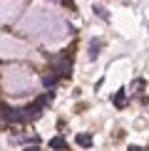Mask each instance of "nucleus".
Segmentation results:
<instances>
[{
  "label": "nucleus",
  "instance_id": "obj_1",
  "mask_svg": "<svg viewBox=\"0 0 149 151\" xmlns=\"http://www.w3.org/2000/svg\"><path fill=\"white\" fill-rule=\"evenodd\" d=\"M0 116L8 124H22V111L15 109V106H10V104H0Z\"/></svg>",
  "mask_w": 149,
  "mask_h": 151
},
{
  "label": "nucleus",
  "instance_id": "obj_2",
  "mask_svg": "<svg viewBox=\"0 0 149 151\" xmlns=\"http://www.w3.org/2000/svg\"><path fill=\"white\" fill-rule=\"evenodd\" d=\"M55 74H57V77H70V72H72V60L67 57H60L57 62H55V70H52Z\"/></svg>",
  "mask_w": 149,
  "mask_h": 151
},
{
  "label": "nucleus",
  "instance_id": "obj_3",
  "mask_svg": "<svg viewBox=\"0 0 149 151\" xmlns=\"http://www.w3.org/2000/svg\"><path fill=\"white\" fill-rule=\"evenodd\" d=\"M50 149H55V151H65V149H67L65 136H52V139H50Z\"/></svg>",
  "mask_w": 149,
  "mask_h": 151
},
{
  "label": "nucleus",
  "instance_id": "obj_4",
  "mask_svg": "<svg viewBox=\"0 0 149 151\" xmlns=\"http://www.w3.org/2000/svg\"><path fill=\"white\" fill-rule=\"evenodd\" d=\"M99 47H102V42H99L97 37H92V40H90V60H92V62L97 60V55H99Z\"/></svg>",
  "mask_w": 149,
  "mask_h": 151
},
{
  "label": "nucleus",
  "instance_id": "obj_5",
  "mask_svg": "<svg viewBox=\"0 0 149 151\" xmlns=\"http://www.w3.org/2000/svg\"><path fill=\"white\" fill-rule=\"evenodd\" d=\"M124 102H127V92H124V89H119L114 97H112V104H114V106H124Z\"/></svg>",
  "mask_w": 149,
  "mask_h": 151
},
{
  "label": "nucleus",
  "instance_id": "obj_6",
  "mask_svg": "<svg viewBox=\"0 0 149 151\" xmlns=\"http://www.w3.org/2000/svg\"><path fill=\"white\" fill-rule=\"evenodd\" d=\"M57 79H60L57 74H45V77H42V84H45L47 89H52V87L57 84Z\"/></svg>",
  "mask_w": 149,
  "mask_h": 151
},
{
  "label": "nucleus",
  "instance_id": "obj_7",
  "mask_svg": "<svg viewBox=\"0 0 149 151\" xmlns=\"http://www.w3.org/2000/svg\"><path fill=\"white\" fill-rule=\"evenodd\" d=\"M77 144H80V146H85V149H90L92 146V136L90 134H77Z\"/></svg>",
  "mask_w": 149,
  "mask_h": 151
},
{
  "label": "nucleus",
  "instance_id": "obj_8",
  "mask_svg": "<svg viewBox=\"0 0 149 151\" xmlns=\"http://www.w3.org/2000/svg\"><path fill=\"white\" fill-rule=\"evenodd\" d=\"M95 12H97L99 17H102V20H107V17H109V15H107V10H104V8H99V5H95Z\"/></svg>",
  "mask_w": 149,
  "mask_h": 151
},
{
  "label": "nucleus",
  "instance_id": "obj_9",
  "mask_svg": "<svg viewBox=\"0 0 149 151\" xmlns=\"http://www.w3.org/2000/svg\"><path fill=\"white\" fill-rule=\"evenodd\" d=\"M22 151H40V146H35V144H33V146H25Z\"/></svg>",
  "mask_w": 149,
  "mask_h": 151
},
{
  "label": "nucleus",
  "instance_id": "obj_10",
  "mask_svg": "<svg viewBox=\"0 0 149 151\" xmlns=\"http://www.w3.org/2000/svg\"><path fill=\"white\" fill-rule=\"evenodd\" d=\"M127 151H144V149H139V146H129Z\"/></svg>",
  "mask_w": 149,
  "mask_h": 151
}]
</instances>
